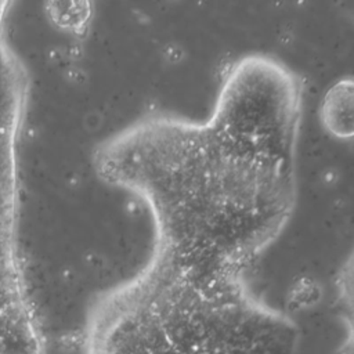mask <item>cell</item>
<instances>
[{
    "mask_svg": "<svg viewBox=\"0 0 354 354\" xmlns=\"http://www.w3.org/2000/svg\"><path fill=\"white\" fill-rule=\"evenodd\" d=\"M303 84L264 54L225 72L210 115L151 112L95 144L105 184L148 209V259L199 274L248 275L279 238L296 202Z\"/></svg>",
    "mask_w": 354,
    "mask_h": 354,
    "instance_id": "obj_1",
    "label": "cell"
},
{
    "mask_svg": "<svg viewBox=\"0 0 354 354\" xmlns=\"http://www.w3.org/2000/svg\"><path fill=\"white\" fill-rule=\"evenodd\" d=\"M296 321L248 275L181 271L149 259L86 308L80 354H296Z\"/></svg>",
    "mask_w": 354,
    "mask_h": 354,
    "instance_id": "obj_2",
    "label": "cell"
},
{
    "mask_svg": "<svg viewBox=\"0 0 354 354\" xmlns=\"http://www.w3.org/2000/svg\"><path fill=\"white\" fill-rule=\"evenodd\" d=\"M0 1V354H48L19 250V145L30 97L29 69Z\"/></svg>",
    "mask_w": 354,
    "mask_h": 354,
    "instance_id": "obj_3",
    "label": "cell"
},
{
    "mask_svg": "<svg viewBox=\"0 0 354 354\" xmlns=\"http://www.w3.org/2000/svg\"><path fill=\"white\" fill-rule=\"evenodd\" d=\"M319 120L333 138H354V76L340 77L328 87L319 104Z\"/></svg>",
    "mask_w": 354,
    "mask_h": 354,
    "instance_id": "obj_4",
    "label": "cell"
},
{
    "mask_svg": "<svg viewBox=\"0 0 354 354\" xmlns=\"http://www.w3.org/2000/svg\"><path fill=\"white\" fill-rule=\"evenodd\" d=\"M333 299L340 325L337 354H354V246L335 274Z\"/></svg>",
    "mask_w": 354,
    "mask_h": 354,
    "instance_id": "obj_5",
    "label": "cell"
}]
</instances>
